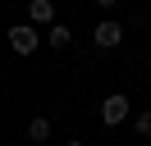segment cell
Returning a JSON list of instances; mask_svg holds the SVG:
<instances>
[{"label":"cell","instance_id":"1","mask_svg":"<svg viewBox=\"0 0 151 146\" xmlns=\"http://www.w3.org/2000/svg\"><path fill=\"white\" fill-rule=\"evenodd\" d=\"M128 119H133V100L124 96V91H110V96L101 100V123L119 128V123H128Z\"/></svg>","mask_w":151,"mask_h":146},{"label":"cell","instance_id":"2","mask_svg":"<svg viewBox=\"0 0 151 146\" xmlns=\"http://www.w3.org/2000/svg\"><path fill=\"white\" fill-rule=\"evenodd\" d=\"M5 36H9V50L14 55H37L41 50V27H32V23H14Z\"/></svg>","mask_w":151,"mask_h":146},{"label":"cell","instance_id":"3","mask_svg":"<svg viewBox=\"0 0 151 146\" xmlns=\"http://www.w3.org/2000/svg\"><path fill=\"white\" fill-rule=\"evenodd\" d=\"M92 46H96V50H119V46H124V23L101 18V23L92 27Z\"/></svg>","mask_w":151,"mask_h":146},{"label":"cell","instance_id":"4","mask_svg":"<svg viewBox=\"0 0 151 146\" xmlns=\"http://www.w3.org/2000/svg\"><path fill=\"white\" fill-rule=\"evenodd\" d=\"M41 46H50V50H69V46H73V27H69V23H50L46 32H41Z\"/></svg>","mask_w":151,"mask_h":146},{"label":"cell","instance_id":"5","mask_svg":"<svg viewBox=\"0 0 151 146\" xmlns=\"http://www.w3.org/2000/svg\"><path fill=\"white\" fill-rule=\"evenodd\" d=\"M28 23L32 27H50L55 23V0H32L28 5Z\"/></svg>","mask_w":151,"mask_h":146},{"label":"cell","instance_id":"6","mask_svg":"<svg viewBox=\"0 0 151 146\" xmlns=\"http://www.w3.org/2000/svg\"><path fill=\"white\" fill-rule=\"evenodd\" d=\"M28 142H50V119H46V114L28 119Z\"/></svg>","mask_w":151,"mask_h":146},{"label":"cell","instance_id":"7","mask_svg":"<svg viewBox=\"0 0 151 146\" xmlns=\"http://www.w3.org/2000/svg\"><path fill=\"white\" fill-rule=\"evenodd\" d=\"M133 132L151 142V110H137V114H133Z\"/></svg>","mask_w":151,"mask_h":146},{"label":"cell","instance_id":"8","mask_svg":"<svg viewBox=\"0 0 151 146\" xmlns=\"http://www.w3.org/2000/svg\"><path fill=\"white\" fill-rule=\"evenodd\" d=\"M96 5H101V9H114V5H119V0H96Z\"/></svg>","mask_w":151,"mask_h":146},{"label":"cell","instance_id":"9","mask_svg":"<svg viewBox=\"0 0 151 146\" xmlns=\"http://www.w3.org/2000/svg\"><path fill=\"white\" fill-rule=\"evenodd\" d=\"M64 146H87V142H64Z\"/></svg>","mask_w":151,"mask_h":146}]
</instances>
